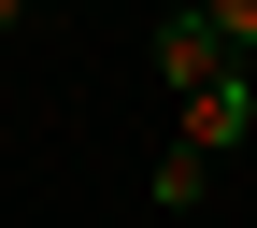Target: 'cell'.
Here are the masks:
<instances>
[{
	"label": "cell",
	"instance_id": "cell-3",
	"mask_svg": "<svg viewBox=\"0 0 257 228\" xmlns=\"http://www.w3.org/2000/svg\"><path fill=\"white\" fill-rule=\"evenodd\" d=\"M143 185H157V214H200V200H214V157H200V143H157Z\"/></svg>",
	"mask_w": 257,
	"mask_h": 228
},
{
	"label": "cell",
	"instance_id": "cell-1",
	"mask_svg": "<svg viewBox=\"0 0 257 228\" xmlns=\"http://www.w3.org/2000/svg\"><path fill=\"white\" fill-rule=\"evenodd\" d=\"M172 143H200V157L257 143V72H214V86H186V100H172Z\"/></svg>",
	"mask_w": 257,
	"mask_h": 228
},
{
	"label": "cell",
	"instance_id": "cell-2",
	"mask_svg": "<svg viewBox=\"0 0 257 228\" xmlns=\"http://www.w3.org/2000/svg\"><path fill=\"white\" fill-rule=\"evenodd\" d=\"M214 72H243V57L214 43V15H157V86L186 100V86H214Z\"/></svg>",
	"mask_w": 257,
	"mask_h": 228
},
{
	"label": "cell",
	"instance_id": "cell-4",
	"mask_svg": "<svg viewBox=\"0 0 257 228\" xmlns=\"http://www.w3.org/2000/svg\"><path fill=\"white\" fill-rule=\"evenodd\" d=\"M200 15H214V43H229L243 72H257V0H200Z\"/></svg>",
	"mask_w": 257,
	"mask_h": 228
},
{
	"label": "cell",
	"instance_id": "cell-5",
	"mask_svg": "<svg viewBox=\"0 0 257 228\" xmlns=\"http://www.w3.org/2000/svg\"><path fill=\"white\" fill-rule=\"evenodd\" d=\"M15 15H29V0H0V29H15Z\"/></svg>",
	"mask_w": 257,
	"mask_h": 228
}]
</instances>
